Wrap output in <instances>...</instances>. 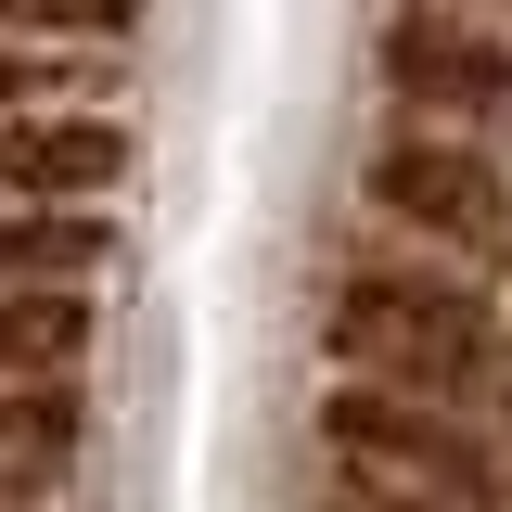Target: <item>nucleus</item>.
<instances>
[{"mask_svg":"<svg viewBox=\"0 0 512 512\" xmlns=\"http://www.w3.org/2000/svg\"><path fill=\"white\" fill-rule=\"evenodd\" d=\"M320 333L359 384H397V397H461V410L512 397V320L461 269H346Z\"/></svg>","mask_w":512,"mask_h":512,"instance_id":"nucleus-1","label":"nucleus"},{"mask_svg":"<svg viewBox=\"0 0 512 512\" xmlns=\"http://www.w3.org/2000/svg\"><path fill=\"white\" fill-rule=\"evenodd\" d=\"M333 461H346V487L384 512H500L512 500V448L474 436V410L461 397H397V384H359V397H333Z\"/></svg>","mask_w":512,"mask_h":512,"instance_id":"nucleus-2","label":"nucleus"},{"mask_svg":"<svg viewBox=\"0 0 512 512\" xmlns=\"http://www.w3.org/2000/svg\"><path fill=\"white\" fill-rule=\"evenodd\" d=\"M372 205L397 231H423V244L474 256V269H512V167L474 141V128H397L372 154Z\"/></svg>","mask_w":512,"mask_h":512,"instance_id":"nucleus-3","label":"nucleus"},{"mask_svg":"<svg viewBox=\"0 0 512 512\" xmlns=\"http://www.w3.org/2000/svg\"><path fill=\"white\" fill-rule=\"evenodd\" d=\"M372 64H384V90H397L410 116H448V128L512 103V39L474 26V0H410V13L372 39Z\"/></svg>","mask_w":512,"mask_h":512,"instance_id":"nucleus-4","label":"nucleus"},{"mask_svg":"<svg viewBox=\"0 0 512 512\" xmlns=\"http://www.w3.org/2000/svg\"><path fill=\"white\" fill-rule=\"evenodd\" d=\"M128 180V128L103 116H0V192L26 205H90Z\"/></svg>","mask_w":512,"mask_h":512,"instance_id":"nucleus-5","label":"nucleus"},{"mask_svg":"<svg viewBox=\"0 0 512 512\" xmlns=\"http://www.w3.org/2000/svg\"><path fill=\"white\" fill-rule=\"evenodd\" d=\"M103 269V231L77 218V205H0V295H26V282H90Z\"/></svg>","mask_w":512,"mask_h":512,"instance_id":"nucleus-6","label":"nucleus"},{"mask_svg":"<svg viewBox=\"0 0 512 512\" xmlns=\"http://www.w3.org/2000/svg\"><path fill=\"white\" fill-rule=\"evenodd\" d=\"M77 282H26V295H0V372H64L77 359Z\"/></svg>","mask_w":512,"mask_h":512,"instance_id":"nucleus-7","label":"nucleus"},{"mask_svg":"<svg viewBox=\"0 0 512 512\" xmlns=\"http://www.w3.org/2000/svg\"><path fill=\"white\" fill-rule=\"evenodd\" d=\"M154 0H0V39H141Z\"/></svg>","mask_w":512,"mask_h":512,"instance_id":"nucleus-8","label":"nucleus"},{"mask_svg":"<svg viewBox=\"0 0 512 512\" xmlns=\"http://www.w3.org/2000/svg\"><path fill=\"white\" fill-rule=\"evenodd\" d=\"M0 103H39V52H0Z\"/></svg>","mask_w":512,"mask_h":512,"instance_id":"nucleus-9","label":"nucleus"},{"mask_svg":"<svg viewBox=\"0 0 512 512\" xmlns=\"http://www.w3.org/2000/svg\"><path fill=\"white\" fill-rule=\"evenodd\" d=\"M474 13H512V0H474Z\"/></svg>","mask_w":512,"mask_h":512,"instance_id":"nucleus-10","label":"nucleus"},{"mask_svg":"<svg viewBox=\"0 0 512 512\" xmlns=\"http://www.w3.org/2000/svg\"><path fill=\"white\" fill-rule=\"evenodd\" d=\"M372 512H384V500H372Z\"/></svg>","mask_w":512,"mask_h":512,"instance_id":"nucleus-11","label":"nucleus"}]
</instances>
